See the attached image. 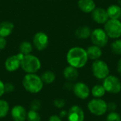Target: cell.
<instances>
[{"mask_svg": "<svg viewBox=\"0 0 121 121\" xmlns=\"http://www.w3.org/2000/svg\"><path fill=\"white\" fill-rule=\"evenodd\" d=\"M109 19H118L121 17V8L118 5L112 4L106 10Z\"/></svg>", "mask_w": 121, "mask_h": 121, "instance_id": "19", "label": "cell"}, {"mask_svg": "<svg viewBox=\"0 0 121 121\" xmlns=\"http://www.w3.org/2000/svg\"><path fill=\"white\" fill-rule=\"evenodd\" d=\"M117 109V104L114 102H109L107 104V111L110 112L116 111Z\"/></svg>", "mask_w": 121, "mask_h": 121, "instance_id": "31", "label": "cell"}, {"mask_svg": "<svg viewBox=\"0 0 121 121\" xmlns=\"http://www.w3.org/2000/svg\"><path fill=\"white\" fill-rule=\"evenodd\" d=\"M106 90L103 85H95L92 87L91 89V94L94 98L97 99H101L105 94H106Z\"/></svg>", "mask_w": 121, "mask_h": 121, "instance_id": "21", "label": "cell"}, {"mask_svg": "<svg viewBox=\"0 0 121 121\" xmlns=\"http://www.w3.org/2000/svg\"><path fill=\"white\" fill-rule=\"evenodd\" d=\"M73 91L77 98L82 100L86 99L91 94L89 86L83 82L76 83L73 86Z\"/></svg>", "mask_w": 121, "mask_h": 121, "instance_id": "11", "label": "cell"}, {"mask_svg": "<svg viewBox=\"0 0 121 121\" xmlns=\"http://www.w3.org/2000/svg\"><path fill=\"white\" fill-rule=\"evenodd\" d=\"M5 94V88H4V83L0 80V97H1Z\"/></svg>", "mask_w": 121, "mask_h": 121, "instance_id": "33", "label": "cell"}, {"mask_svg": "<svg viewBox=\"0 0 121 121\" xmlns=\"http://www.w3.org/2000/svg\"><path fill=\"white\" fill-rule=\"evenodd\" d=\"M48 121H62V120L60 116H58L57 115H53L49 118Z\"/></svg>", "mask_w": 121, "mask_h": 121, "instance_id": "34", "label": "cell"}, {"mask_svg": "<svg viewBox=\"0 0 121 121\" xmlns=\"http://www.w3.org/2000/svg\"><path fill=\"white\" fill-rule=\"evenodd\" d=\"M111 50L113 53L121 55V39H117L111 44Z\"/></svg>", "mask_w": 121, "mask_h": 121, "instance_id": "25", "label": "cell"}, {"mask_svg": "<svg viewBox=\"0 0 121 121\" xmlns=\"http://www.w3.org/2000/svg\"><path fill=\"white\" fill-rule=\"evenodd\" d=\"M64 77L69 82H74L79 77V72L77 68L70 65L66 67L63 71Z\"/></svg>", "mask_w": 121, "mask_h": 121, "instance_id": "17", "label": "cell"}, {"mask_svg": "<svg viewBox=\"0 0 121 121\" xmlns=\"http://www.w3.org/2000/svg\"><path fill=\"white\" fill-rule=\"evenodd\" d=\"M91 16L93 20L99 24H104L109 19L106 10L103 8H95L91 12Z\"/></svg>", "mask_w": 121, "mask_h": 121, "instance_id": "13", "label": "cell"}, {"mask_svg": "<svg viewBox=\"0 0 121 121\" xmlns=\"http://www.w3.org/2000/svg\"><path fill=\"white\" fill-rule=\"evenodd\" d=\"M6 45V40L5 38L0 37V50L4 49Z\"/></svg>", "mask_w": 121, "mask_h": 121, "instance_id": "32", "label": "cell"}, {"mask_svg": "<svg viewBox=\"0 0 121 121\" xmlns=\"http://www.w3.org/2000/svg\"><path fill=\"white\" fill-rule=\"evenodd\" d=\"M53 104L56 108H62L65 106V101L63 99H57L53 101Z\"/></svg>", "mask_w": 121, "mask_h": 121, "instance_id": "29", "label": "cell"}, {"mask_svg": "<svg viewBox=\"0 0 121 121\" xmlns=\"http://www.w3.org/2000/svg\"><path fill=\"white\" fill-rule=\"evenodd\" d=\"M117 70L118 72V73L120 74L121 76V58L118 60V64H117Z\"/></svg>", "mask_w": 121, "mask_h": 121, "instance_id": "35", "label": "cell"}, {"mask_svg": "<svg viewBox=\"0 0 121 121\" xmlns=\"http://www.w3.org/2000/svg\"><path fill=\"white\" fill-rule=\"evenodd\" d=\"M23 56L24 55L22 53L19 52L16 55L9 57L6 60L4 63V67L6 69L10 72H13L18 69V68L21 67V62Z\"/></svg>", "mask_w": 121, "mask_h": 121, "instance_id": "9", "label": "cell"}, {"mask_svg": "<svg viewBox=\"0 0 121 121\" xmlns=\"http://www.w3.org/2000/svg\"><path fill=\"white\" fill-rule=\"evenodd\" d=\"M43 82L38 75L35 74H26L22 81L24 89L32 94L40 92L43 88Z\"/></svg>", "mask_w": 121, "mask_h": 121, "instance_id": "2", "label": "cell"}, {"mask_svg": "<svg viewBox=\"0 0 121 121\" xmlns=\"http://www.w3.org/2000/svg\"><path fill=\"white\" fill-rule=\"evenodd\" d=\"M87 108L91 114L101 116L107 112V103L101 99L94 98L89 102Z\"/></svg>", "mask_w": 121, "mask_h": 121, "instance_id": "5", "label": "cell"}, {"mask_svg": "<svg viewBox=\"0 0 121 121\" xmlns=\"http://www.w3.org/2000/svg\"><path fill=\"white\" fill-rule=\"evenodd\" d=\"M77 4L79 9L86 13H91L96 8V4L94 0H79Z\"/></svg>", "mask_w": 121, "mask_h": 121, "instance_id": "15", "label": "cell"}, {"mask_svg": "<svg viewBox=\"0 0 121 121\" xmlns=\"http://www.w3.org/2000/svg\"><path fill=\"white\" fill-rule=\"evenodd\" d=\"M19 51L23 55H29L33 51V45L28 41H23L19 45Z\"/></svg>", "mask_w": 121, "mask_h": 121, "instance_id": "23", "label": "cell"}, {"mask_svg": "<svg viewBox=\"0 0 121 121\" xmlns=\"http://www.w3.org/2000/svg\"><path fill=\"white\" fill-rule=\"evenodd\" d=\"M106 121H121V115L116 111L110 112L106 117Z\"/></svg>", "mask_w": 121, "mask_h": 121, "instance_id": "27", "label": "cell"}, {"mask_svg": "<svg viewBox=\"0 0 121 121\" xmlns=\"http://www.w3.org/2000/svg\"><path fill=\"white\" fill-rule=\"evenodd\" d=\"M40 120L41 118L38 111L30 110L27 113V116H26L27 121H40Z\"/></svg>", "mask_w": 121, "mask_h": 121, "instance_id": "26", "label": "cell"}, {"mask_svg": "<svg viewBox=\"0 0 121 121\" xmlns=\"http://www.w3.org/2000/svg\"><path fill=\"white\" fill-rule=\"evenodd\" d=\"M21 67L27 74H35L40 69L41 62L36 56L29 54L23 56Z\"/></svg>", "mask_w": 121, "mask_h": 121, "instance_id": "3", "label": "cell"}, {"mask_svg": "<svg viewBox=\"0 0 121 121\" xmlns=\"http://www.w3.org/2000/svg\"><path fill=\"white\" fill-rule=\"evenodd\" d=\"M91 33V28L86 26H80L75 30V35L79 39H86L90 37Z\"/></svg>", "mask_w": 121, "mask_h": 121, "instance_id": "20", "label": "cell"}, {"mask_svg": "<svg viewBox=\"0 0 121 121\" xmlns=\"http://www.w3.org/2000/svg\"><path fill=\"white\" fill-rule=\"evenodd\" d=\"M66 58L69 65L77 69L84 67L89 60L86 50L80 47H74L69 49Z\"/></svg>", "mask_w": 121, "mask_h": 121, "instance_id": "1", "label": "cell"}, {"mask_svg": "<svg viewBox=\"0 0 121 121\" xmlns=\"http://www.w3.org/2000/svg\"><path fill=\"white\" fill-rule=\"evenodd\" d=\"M90 37L92 43L100 48L106 46L108 42V36L102 28H96L92 30Z\"/></svg>", "mask_w": 121, "mask_h": 121, "instance_id": "8", "label": "cell"}, {"mask_svg": "<svg viewBox=\"0 0 121 121\" xmlns=\"http://www.w3.org/2000/svg\"><path fill=\"white\" fill-rule=\"evenodd\" d=\"M4 88H5V92L7 93L12 92L14 90V86L11 82H6V84H4Z\"/></svg>", "mask_w": 121, "mask_h": 121, "instance_id": "30", "label": "cell"}, {"mask_svg": "<svg viewBox=\"0 0 121 121\" xmlns=\"http://www.w3.org/2000/svg\"><path fill=\"white\" fill-rule=\"evenodd\" d=\"M40 106H41V103L40 101H38L37 99L33 100L30 103V110L38 111L40 108Z\"/></svg>", "mask_w": 121, "mask_h": 121, "instance_id": "28", "label": "cell"}, {"mask_svg": "<svg viewBox=\"0 0 121 121\" xmlns=\"http://www.w3.org/2000/svg\"><path fill=\"white\" fill-rule=\"evenodd\" d=\"M86 50L88 57L91 60H99V58L102 55V50L101 48L95 45L89 46Z\"/></svg>", "mask_w": 121, "mask_h": 121, "instance_id": "18", "label": "cell"}, {"mask_svg": "<svg viewBox=\"0 0 121 121\" xmlns=\"http://www.w3.org/2000/svg\"><path fill=\"white\" fill-rule=\"evenodd\" d=\"M40 78L43 83L47 84H50L53 83L56 79V76L55 73L52 71H46L42 74Z\"/></svg>", "mask_w": 121, "mask_h": 121, "instance_id": "22", "label": "cell"}, {"mask_svg": "<svg viewBox=\"0 0 121 121\" xmlns=\"http://www.w3.org/2000/svg\"><path fill=\"white\" fill-rule=\"evenodd\" d=\"M9 111V105L7 101L0 100V118L6 117Z\"/></svg>", "mask_w": 121, "mask_h": 121, "instance_id": "24", "label": "cell"}, {"mask_svg": "<svg viewBox=\"0 0 121 121\" xmlns=\"http://www.w3.org/2000/svg\"><path fill=\"white\" fill-rule=\"evenodd\" d=\"M11 118L13 121H26L27 112L26 109L21 105L14 106L11 111Z\"/></svg>", "mask_w": 121, "mask_h": 121, "instance_id": "14", "label": "cell"}, {"mask_svg": "<svg viewBox=\"0 0 121 121\" xmlns=\"http://www.w3.org/2000/svg\"><path fill=\"white\" fill-rule=\"evenodd\" d=\"M67 115V113L65 111H62L60 112V118H63V117L66 116Z\"/></svg>", "mask_w": 121, "mask_h": 121, "instance_id": "36", "label": "cell"}, {"mask_svg": "<svg viewBox=\"0 0 121 121\" xmlns=\"http://www.w3.org/2000/svg\"><path fill=\"white\" fill-rule=\"evenodd\" d=\"M14 29V24L11 21H5L0 23V37L6 38L10 35Z\"/></svg>", "mask_w": 121, "mask_h": 121, "instance_id": "16", "label": "cell"}, {"mask_svg": "<svg viewBox=\"0 0 121 121\" xmlns=\"http://www.w3.org/2000/svg\"><path fill=\"white\" fill-rule=\"evenodd\" d=\"M49 44V38L44 32H38L33 38V45L38 51L45 50Z\"/></svg>", "mask_w": 121, "mask_h": 121, "instance_id": "10", "label": "cell"}, {"mask_svg": "<svg viewBox=\"0 0 121 121\" xmlns=\"http://www.w3.org/2000/svg\"><path fill=\"white\" fill-rule=\"evenodd\" d=\"M104 30L108 38L116 39L121 36V22L118 19H108L104 23Z\"/></svg>", "mask_w": 121, "mask_h": 121, "instance_id": "6", "label": "cell"}, {"mask_svg": "<svg viewBox=\"0 0 121 121\" xmlns=\"http://www.w3.org/2000/svg\"><path fill=\"white\" fill-rule=\"evenodd\" d=\"M94 76L98 79H104L109 75L110 70L107 63L101 60H96L91 65Z\"/></svg>", "mask_w": 121, "mask_h": 121, "instance_id": "4", "label": "cell"}, {"mask_svg": "<svg viewBox=\"0 0 121 121\" xmlns=\"http://www.w3.org/2000/svg\"><path fill=\"white\" fill-rule=\"evenodd\" d=\"M103 86L106 92L111 94H118L121 91V82L117 77L109 74L104 79Z\"/></svg>", "mask_w": 121, "mask_h": 121, "instance_id": "7", "label": "cell"}, {"mask_svg": "<svg viewBox=\"0 0 121 121\" xmlns=\"http://www.w3.org/2000/svg\"><path fill=\"white\" fill-rule=\"evenodd\" d=\"M67 116L68 121H84L85 117L83 109L77 105L72 106L69 109Z\"/></svg>", "mask_w": 121, "mask_h": 121, "instance_id": "12", "label": "cell"}]
</instances>
